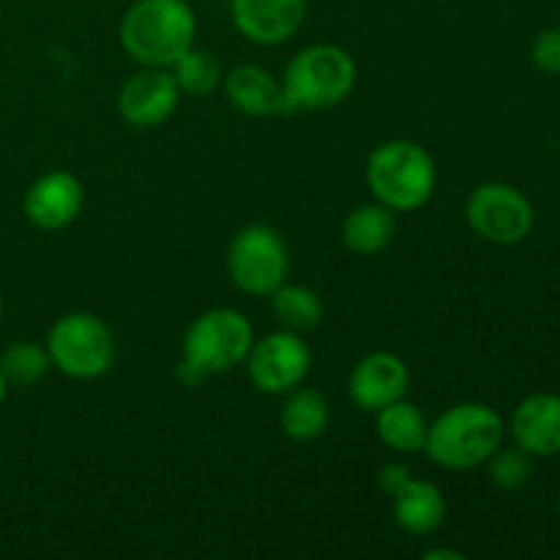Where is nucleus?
<instances>
[{"label":"nucleus","mask_w":560,"mask_h":560,"mask_svg":"<svg viewBox=\"0 0 560 560\" xmlns=\"http://www.w3.org/2000/svg\"><path fill=\"white\" fill-rule=\"evenodd\" d=\"M197 16L186 0H137L118 27L124 52L140 66L170 69L195 47Z\"/></svg>","instance_id":"f257e3e1"},{"label":"nucleus","mask_w":560,"mask_h":560,"mask_svg":"<svg viewBox=\"0 0 560 560\" xmlns=\"http://www.w3.org/2000/svg\"><path fill=\"white\" fill-rule=\"evenodd\" d=\"M252 345H255V328L244 312L228 306L202 312L184 334L180 345L184 355L178 366L180 381L186 386H197L206 377L235 370L246 361Z\"/></svg>","instance_id":"f03ea898"},{"label":"nucleus","mask_w":560,"mask_h":560,"mask_svg":"<svg viewBox=\"0 0 560 560\" xmlns=\"http://www.w3.org/2000/svg\"><path fill=\"white\" fill-rule=\"evenodd\" d=\"M501 413L485 402H459L443 410L427 430L424 454L446 470L485 465L503 443Z\"/></svg>","instance_id":"7ed1b4c3"},{"label":"nucleus","mask_w":560,"mask_h":560,"mask_svg":"<svg viewBox=\"0 0 560 560\" xmlns=\"http://www.w3.org/2000/svg\"><path fill=\"white\" fill-rule=\"evenodd\" d=\"M355 77L359 69L348 49L337 44H310L295 52L284 69L282 91L288 113L337 107L353 93Z\"/></svg>","instance_id":"20e7f679"},{"label":"nucleus","mask_w":560,"mask_h":560,"mask_svg":"<svg viewBox=\"0 0 560 560\" xmlns=\"http://www.w3.org/2000/svg\"><path fill=\"white\" fill-rule=\"evenodd\" d=\"M438 184L435 159L413 140L381 142L366 159V186L381 206L419 211Z\"/></svg>","instance_id":"39448f33"},{"label":"nucleus","mask_w":560,"mask_h":560,"mask_svg":"<svg viewBox=\"0 0 560 560\" xmlns=\"http://www.w3.org/2000/svg\"><path fill=\"white\" fill-rule=\"evenodd\" d=\"M52 366L77 381L102 377L115 361V337L107 323L91 312H69L58 317L47 334Z\"/></svg>","instance_id":"423d86ee"},{"label":"nucleus","mask_w":560,"mask_h":560,"mask_svg":"<svg viewBox=\"0 0 560 560\" xmlns=\"http://www.w3.org/2000/svg\"><path fill=\"white\" fill-rule=\"evenodd\" d=\"M290 257L282 235L268 224H246L228 249L230 282L246 295H271L288 279Z\"/></svg>","instance_id":"0eeeda50"},{"label":"nucleus","mask_w":560,"mask_h":560,"mask_svg":"<svg viewBox=\"0 0 560 560\" xmlns=\"http://www.w3.org/2000/svg\"><path fill=\"white\" fill-rule=\"evenodd\" d=\"M465 219L479 238L498 246H512L528 238L536 213L517 186L490 180L470 191L465 202Z\"/></svg>","instance_id":"6e6552de"},{"label":"nucleus","mask_w":560,"mask_h":560,"mask_svg":"<svg viewBox=\"0 0 560 560\" xmlns=\"http://www.w3.org/2000/svg\"><path fill=\"white\" fill-rule=\"evenodd\" d=\"M246 372L249 381L266 394H288L290 388L301 386L310 375L312 350L301 339V334L282 328L268 337L257 339L246 355Z\"/></svg>","instance_id":"1a4fd4ad"},{"label":"nucleus","mask_w":560,"mask_h":560,"mask_svg":"<svg viewBox=\"0 0 560 560\" xmlns=\"http://www.w3.org/2000/svg\"><path fill=\"white\" fill-rule=\"evenodd\" d=\"M178 102L180 88L173 71L159 69V66H142L120 85L115 104L126 124L137 126V129H153L173 118Z\"/></svg>","instance_id":"9d476101"},{"label":"nucleus","mask_w":560,"mask_h":560,"mask_svg":"<svg viewBox=\"0 0 560 560\" xmlns=\"http://www.w3.org/2000/svg\"><path fill=\"white\" fill-rule=\"evenodd\" d=\"M82 206H85V186L74 173H66V170L44 173L42 178L33 180L22 200L27 222L47 233L69 228L80 217Z\"/></svg>","instance_id":"9b49d317"},{"label":"nucleus","mask_w":560,"mask_h":560,"mask_svg":"<svg viewBox=\"0 0 560 560\" xmlns=\"http://www.w3.org/2000/svg\"><path fill=\"white\" fill-rule=\"evenodd\" d=\"M410 386V370L397 353L388 350H375V353L364 355L359 364L353 366L348 381L350 399L364 413H377L386 405L405 399Z\"/></svg>","instance_id":"f8f14e48"},{"label":"nucleus","mask_w":560,"mask_h":560,"mask_svg":"<svg viewBox=\"0 0 560 560\" xmlns=\"http://www.w3.org/2000/svg\"><path fill=\"white\" fill-rule=\"evenodd\" d=\"M230 14L246 42L277 47L304 25L306 0H230Z\"/></svg>","instance_id":"ddd939ff"},{"label":"nucleus","mask_w":560,"mask_h":560,"mask_svg":"<svg viewBox=\"0 0 560 560\" xmlns=\"http://www.w3.org/2000/svg\"><path fill=\"white\" fill-rule=\"evenodd\" d=\"M514 443L530 457L550 459L560 454V397L558 394H530L514 408L509 419Z\"/></svg>","instance_id":"4468645a"},{"label":"nucleus","mask_w":560,"mask_h":560,"mask_svg":"<svg viewBox=\"0 0 560 560\" xmlns=\"http://www.w3.org/2000/svg\"><path fill=\"white\" fill-rule=\"evenodd\" d=\"M222 88L228 102L238 113L252 115V118H273V115L288 113L284 102L282 80L268 69L255 63H241L222 77Z\"/></svg>","instance_id":"2eb2a0df"},{"label":"nucleus","mask_w":560,"mask_h":560,"mask_svg":"<svg viewBox=\"0 0 560 560\" xmlns=\"http://www.w3.org/2000/svg\"><path fill=\"white\" fill-rule=\"evenodd\" d=\"M394 520L410 536H430L446 520V498L432 481L410 476L392 495Z\"/></svg>","instance_id":"dca6fc26"},{"label":"nucleus","mask_w":560,"mask_h":560,"mask_svg":"<svg viewBox=\"0 0 560 560\" xmlns=\"http://www.w3.org/2000/svg\"><path fill=\"white\" fill-rule=\"evenodd\" d=\"M397 233V219L392 208L372 202V206H359L348 213L342 224V241L353 255L372 257L386 249Z\"/></svg>","instance_id":"f3484780"},{"label":"nucleus","mask_w":560,"mask_h":560,"mask_svg":"<svg viewBox=\"0 0 560 560\" xmlns=\"http://www.w3.org/2000/svg\"><path fill=\"white\" fill-rule=\"evenodd\" d=\"M375 416H377L375 430L383 446L402 454L424 452L430 421H427V416L421 413L419 405L408 402V399H397V402L377 410Z\"/></svg>","instance_id":"a211bd4d"},{"label":"nucleus","mask_w":560,"mask_h":560,"mask_svg":"<svg viewBox=\"0 0 560 560\" xmlns=\"http://www.w3.org/2000/svg\"><path fill=\"white\" fill-rule=\"evenodd\" d=\"M328 419H331V408L328 399L323 397L317 388L295 386L290 388L284 397L282 410H279V424L290 441H315L326 432Z\"/></svg>","instance_id":"6ab92c4d"},{"label":"nucleus","mask_w":560,"mask_h":560,"mask_svg":"<svg viewBox=\"0 0 560 560\" xmlns=\"http://www.w3.org/2000/svg\"><path fill=\"white\" fill-rule=\"evenodd\" d=\"M271 310L284 328L304 334L323 320V301L306 284H279L271 295Z\"/></svg>","instance_id":"aec40b11"},{"label":"nucleus","mask_w":560,"mask_h":560,"mask_svg":"<svg viewBox=\"0 0 560 560\" xmlns=\"http://www.w3.org/2000/svg\"><path fill=\"white\" fill-rule=\"evenodd\" d=\"M175 82H178L180 93H189V96H208L211 91H217L222 85V66H219L217 55H211L208 49L189 47L173 66Z\"/></svg>","instance_id":"412c9836"},{"label":"nucleus","mask_w":560,"mask_h":560,"mask_svg":"<svg viewBox=\"0 0 560 560\" xmlns=\"http://www.w3.org/2000/svg\"><path fill=\"white\" fill-rule=\"evenodd\" d=\"M49 366H52V361H49L47 348H38L36 342H14L0 355V370H3L9 386H36L47 375Z\"/></svg>","instance_id":"4be33fe9"},{"label":"nucleus","mask_w":560,"mask_h":560,"mask_svg":"<svg viewBox=\"0 0 560 560\" xmlns=\"http://www.w3.org/2000/svg\"><path fill=\"white\" fill-rule=\"evenodd\" d=\"M490 479L492 485H498L501 490H520V487L528 485L530 474V454H525L523 448H498L490 459Z\"/></svg>","instance_id":"5701e85b"},{"label":"nucleus","mask_w":560,"mask_h":560,"mask_svg":"<svg viewBox=\"0 0 560 560\" xmlns=\"http://www.w3.org/2000/svg\"><path fill=\"white\" fill-rule=\"evenodd\" d=\"M530 60L545 74H560V25L545 27L530 44Z\"/></svg>","instance_id":"b1692460"},{"label":"nucleus","mask_w":560,"mask_h":560,"mask_svg":"<svg viewBox=\"0 0 560 560\" xmlns=\"http://www.w3.org/2000/svg\"><path fill=\"white\" fill-rule=\"evenodd\" d=\"M410 470L405 468V465H399V463H388L386 468H381V474H377V485H381V490L386 492L388 498L394 495V492L399 490V487L405 485V481L410 479Z\"/></svg>","instance_id":"393cba45"},{"label":"nucleus","mask_w":560,"mask_h":560,"mask_svg":"<svg viewBox=\"0 0 560 560\" xmlns=\"http://www.w3.org/2000/svg\"><path fill=\"white\" fill-rule=\"evenodd\" d=\"M424 558H427V560H438V558L463 560L465 556H463V552H457V550H427V552H424Z\"/></svg>","instance_id":"a878e982"},{"label":"nucleus","mask_w":560,"mask_h":560,"mask_svg":"<svg viewBox=\"0 0 560 560\" xmlns=\"http://www.w3.org/2000/svg\"><path fill=\"white\" fill-rule=\"evenodd\" d=\"M5 394H9V381H5V375H3V370H0V405H3V399H5Z\"/></svg>","instance_id":"bb28decb"},{"label":"nucleus","mask_w":560,"mask_h":560,"mask_svg":"<svg viewBox=\"0 0 560 560\" xmlns=\"http://www.w3.org/2000/svg\"><path fill=\"white\" fill-rule=\"evenodd\" d=\"M0 320H3V295H0Z\"/></svg>","instance_id":"cd10ccee"},{"label":"nucleus","mask_w":560,"mask_h":560,"mask_svg":"<svg viewBox=\"0 0 560 560\" xmlns=\"http://www.w3.org/2000/svg\"><path fill=\"white\" fill-rule=\"evenodd\" d=\"M558 514H560V495H558Z\"/></svg>","instance_id":"c85d7f7f"}]
</instances>
